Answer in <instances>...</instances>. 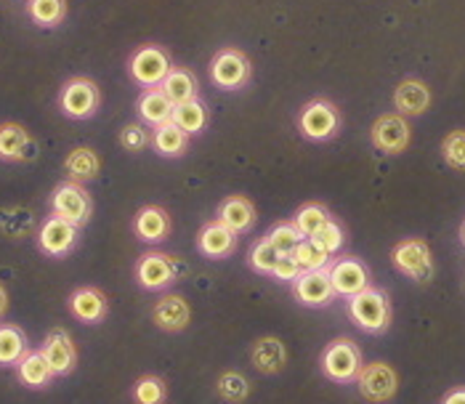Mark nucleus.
Here are the masks:
<instances>
[{
  "instance_id": "393cba45",
  "label": "nucleus",
  "mask_w": 465,
  "mask_h": 404,
  "mask_svg": "<svg viewBox=\"0 0 465 404\" xmlns=\"http://www.w3.org/2000/svg\"><path fill=\"white\" fill-rule=\"evenodd\" d=\"M160 91L168 96V102L173 107H179L183 102L200 99V80L189 67H171V73L165 74V80L160 83Z\"/></svg>"
},
{
  "instance_id": "473e14b6",
  "label": "nucleus",
  "mask_w": 465,
  "mask_h": 404,
  "mask_svg": "<svg viewBox=\"0 0 465 404\" xmlns=\"http://www.w3.org/2000/svg\"><path fill=\"white\" fill-rule=\"evenodd\" d=\"M131 399H134V404H165V399H168V383L160 375H152V372L142 375L134 383Z\"/></svg>"
},
{
  "instance_id": "4c0bfd02",
  "label": "nucleus",
  "mask_w": 465,
  "mask_h": 404,
  "mask_svg": "<svg viewBox=\"0 0 465 404\" xmlns=\"http://www.w3.org/2000/svg\"><path fill=\"white\" fill-rule=\"evenodd\" d=\"M441 157L452 171H465V131H452L444 136Z\"/></svg>"
},
{
  "instance_id": "2f4dec72",
  "label": "nucleus",
  "mask_w": 465,
  "mask_h": 404,
  "mask_svg": "<svg viewBox=\"0 0 465 404\" xmlns=\"http://www.w3.org/2000/svg\"><path fill=\"white\" fill-rule=\"evenodd\" d=\"M27 16L37 27L54 30L67 19V0H27Z\"/></svg>"
},
{
  "instance_id": "37998d69",
  "label": "nucleus",
  "mask_w": 465,
  "mask_h": 404,
  "mask_svg": "<svg viewBox=\"0 0 465 404\" xmlns=\"http://www.w3.org/2000/svg\"><path fill=\"white\" fill-rule=\"evenodd\" d=\"M5 311H8V291L0 285V320L5 317Z\"/></svg>"
},
{
  "instance_id": "c03bdc74",
  "label": "nucleus",
  "mask_w": 465,
  "mask_h": 404,
  "mask_svg": "<svg viewBox=\"0 0 465 404\" xmlns=\"http://www.w3.org/2000/svg\"><path fill=\"white\" fill-rule=\"evenodd\" d=\"M460 240H463V245H465V221H463V226H460Z\"/></svg>"
},
{
  "instance_id": "5701e85b",
  "label": "nucleus",
  "mask_w": 465,
  "mask_h": 404,
  "mask_svg": "<svg viewBox=\"0 0 465 404\" xmlns=\"http://www.w3.org/2000/svg\"><path fill=\"white\" fill-rule=\"evenodd\" d=\"M35 144L25 125L19 123H3L0 125V160L3 163H25L33 157Z\"/></svg>"
},
{
  "instance_id": "9d476101",
  "label": "nucleus",
  "mask_w": 465,
  "mask_h": 404,
  "mask_svg": "<svg viewBox=\"0 0 465 404\" xmlns=\"http://www.w3.org/2000/svg\"><path fill=\"white\" fill-rule=\"evenodd\" d=\"M357 389L361 399L370 404H386L391 402L399 391V375L389 362H370L361 365L357 375Z\"/></svg>"
},
{
  "instance_id": "72a5a7b5",
  "label": "nucleus",
  "mask_w": 465,
  "mask_h": 404,
  "mask_svg": "<svg viewBox=\"0 0 465 404\" xmlns=\"http://www.w3.org/2000/svg\"><path fill=\"white\" fill-rule=\"evenodd\" d=\"M330 219H332V216H330V211L324 208L322 202H306V205H301V208L295 211L292 223H295V229H298L303 237H314Z\"/></svg>"
},
{
  "instance_id": "f8f14e48",
  "label": "nucleus",
  "mask_w": 465,
  "mask_h": 404,
  "mask_svg": "<svg viewBox=\"0 0 465 404\" xmlns=\"http://www.w3.org/2000/svg\"><path fill=\"white\" fill-rule=\"evenodd\" d=\"M410 139H412V131H410V123L407 117H401L399 112H386L381 114L372 128H370V142L372 147L383 154H401L404 149L410 147Z\"/></svg>"
},
{
  "instance_id": "412c9836",
  "label": "nucleus",
  "mask_w": 465,
  "mask_h": 404,
  "mask_svg": "<svg viewBox=\"0 0 465 404\" xmlns=\"http://www.w3.org/2000/svg\"><path fill=\"white\" fill-rule=\"evenodd\" d=\"M251 365L263 375H280L287 368L285 343L274 335H263V338L252 340Z\"/></svg>"
},
{
  "instance_id": "20e7f679",
  "label": "nucleus",
  "mask_w": 465,
  "mask_h": 404,
  "mask_svg": "<svg viewBox=\"0 0 465 404\" xmlns=\"http://www.w3.org/2000/svg\"><path fill=\"white\" fill-rule=\"evenodd\" d=\"M171 67H173L171 54L154 43L139 45L128 59V74L139 88H157L165 80V74L171 73Z\"/></svg>"
},
{
  "instance_id": "dca6fc26",
  "label": "nucleus",
  "mask_w": 465,
  "mask_h": 404,
  "mask_svg": "<svg viewBox=\"0 0 465 404\" xmlns=\"http://www.w3.org/2000/svg\"><path fill=\"white\" fill-rule=\"evenodd\" d=\"M237 245H240V237L232 229H226L218 219L205 221L203 229L197 232V251H200V256L211 258V261L234 256Z\"/></svg>"
},
{
  "instance_id": "1a4fd4ad",
  "label": "nucleus",
  "mask_w": 465,
  "mask_h": 404,
  "mask_svg": "<svg viewBox=\"0 0 465 404\" xmlns=\"http://www.w3.org/2000/svg\"><path fill=\"white\" fill-rule=\"evenodd\" d=\"M136 282L146 293H165L179 280V263L163 251H146L136 261Z\"/></svg>"
},
{
  "instance_id": "a19ab883",
  "label": "nucleus",
  "mask_w": 465,
  "mask_h": 404,
  "mask_svg": "<svg viewBox=\"0 0 465 404\" xmlns=\"http://www.w3.org/2000/svg\"><path fill=\"white\" fill-rule=\"evenodd\" d=\"M301 274H303V269H301L298 258L292 256V253L277 258V263H274V269H272V277H274L277 282H290V285H292Z\"/></svg>"
},
{
  "instance_id": "f704fd0d",
  "label": "nucleus",
  "mask_w": 465,
  "mask_h": 404,
  "mask_svg": "<svg viewBox=\"0 0 465 404\" xmlns=\"http://www.w3.org/2000/svg\"><path fill=\"white\" fill-rule=\"evenodd\" d=\"M292 256L298 258V263H301V269H303V271L327 269V266H330V261H332V256L324 251L322 245H320L314 237H303V240L298 242V248L292 251Z\"/></svg>"
},
{
  "instance_id": "6e6552de",
  "label": "nucleus",
  "mask_w": 465,
  "mask_h": 404,
  "mask_svg": "<svg viewBox=\"0 0 465 404\" xmlns=\"http://www.w3.org/2000/svg\"><path fill=\"white\" fill-rule=\"evenodd\" d=\"M251 59L234 48V45H226L215 54L211 59V67H208V74H211V83L221 91H240L248 85L251 80Z\"/></svg>"
},
{
  "instance_id": "c756f323",
  "label": "nucleus",
  "mask_w": 465,
  "mask_h": 404,
  "mask_svg": "<svg viewBox=\"0 0 465 404\" xmlns=\"http://www.w3.org/2000/svg\"><path fill=\"white\" fill-rule=\"evenodd\" d=\"M171 120L179 125L181 131L192 139V136H200L208 125V107L203 99H192V102H183L179 107H173Z\"/></svg>"
},
{
  "instance_id": "6ab92c4d",
  "label": "nucleus",
  "mask_w": 465,
  "mask_h": 404,
  "mask_svg": "<svg viewBox=\"0 0 465 404\" xmlns=\"http://www.w3.org/2000/svg\"><path fill=\"white\" fill-rule=\"evenodd\" d=\"M215 219L221 221L226 229H232L237 237L248 234L252 226H255V205H252L251 197L245 194H229L226 200L218 202V211H215Z\"/></svg>"
},
{
  "instance_id": "9b49d317",
  "label": "nucleus",
  "mask_w": 465,
  "mask_h": 404,
  "mask_svg": "<svg viewBox=\"0 0 465 404\" xmlns=\"http://www.w3.org/2000/svg\"><path fill=\"white\" fill-rule=\"evenodd\" d=\"M80 229L62 216H48L37 229V248L48 258H67L77 248Z\"/></svg>"
},
{
  "instance_id": "4be33fe9",
  "label": "nucleus",
  "mask_w": 465,
  "mask_h": 404,
  "mask_svg": "<svg viewBox=\"0 0 465 404\" xmlns=\"http://www.w3.org/2000/svg\"><path fill=\"white\" fill-rule=\"evenodd\" d=\"M394 107L401 117H420L430 107V91L423 80L407 77L396 85Z\"/></svg>"
},
{
  "instance_id": "423d86ee",
  "label": "nucleus",
  "mask_w": 465,
  "mask_h": 404,
  "mask_svg": "<svg viewBox=\"0 0 465 404\" xmlns=\"http://www.w3.org/2000/svg\"><path fill=\"white\" fill-rule=\"evenodd\" d=\"M391 261H394L396 271L426 285L433 280L436 266H433V253H430L429 242L420 237H407L401 242H396L391 251Z\"/></svg>"
},
{
  "instance_id": "b1692460",
  "label": "nucleus",
  "mask_w": 465,
  "mask_h": 404,
  "mask_svg": "<svg viewBox=\"0 0 465 404\" xmlns=\"http://www.w3.org/2000/svg\"><path fill=\"white\" fill-rule=\"evenodd\" d=\"M14 370H16V380L27 389H35V391L48 389L56 378L40 349H27V354L14 365Z\"/></svg>"
},
{
  "instance_id": "7c9ffc66",
  "label": "nucleus",
  "mask_w": 465,
  "mask_h": 404,
  "mask_svg": "<svg viewBox=\"0 0 465 404\" xmlns=\"http://www.w3.org/2000/svg\"><path fill=\"white\" fill-rule=\"evenodd\" d=\"M251 391V380L240 370H223L215 380V394L226 404H245Z\"/></svg>"
},
{
  "instance_id": "7ed1b4c3",
  "label": "nucleus",
  "mask_w": 465,
  "mask_h": 404,
  "mask_svg": "<svg viewBox=\"0 0 465 404\" xmlns=\"http://www.w3.org/2000/svg\"><path fill=\"white\" fill-rule=\"evenodd\" d=\"M102 107V91L91 77H70L59 91V110L70 120H91Z\"/></svg>"
},
{
  "instance_id": "e433bc0d",
  "label": "nucleus",
  "mask_w": 465,
  "mask_h": 404,
  "mask_svg": "<svg viewBox=\"0 0 465 404\" xmlns=\"http://www.w3.org/2000/svg\"><path fill=\"white\" fill-rule=\"evenodd\" d=\"M277 258H280V253L272 248V242H269L266 237H261V240H255V242H252L248 263H251V269L255 271V274H266V277H272V269H274Z\"/></svg>"
},
{
  "instance_id": "a211bd4d",
  "label": "nucleus",
  "mask_w": 465,
  "mask_h": 404,
  "mask_svg": "<svg viewBox=\"0 0 465 404\" xmlns=\"http://www.w3.org/2000/svg\"><path fill=\"white\" fill-rule=\"evenodd\" d=\"M70 314L83 325H102L109 314V301L104 291L83 285L70 295Z\"/></svg>"
},
{
  "instance_id": "f03ea898",
  "label": "nucleus",
  "mask_w": 465,
  "mask_h": 404,
  "mask_svg": "<svg viewBox=\"0 0 465 404\" xmlns=\"http://www.w3.org/2000/svg\"><path fill=\"white\" fill-rule=\"evenodd\" d=\"M361 349L351 338H335L324 346L322 357H320V368L322 375L332 383H354L361 370Z\"/></svg>"
},
{
  "instance_id": "79ce46f5",
  "label": "nucleus",
  "mask_w": 465,
  "mask_h": 404,
  "mask_svg": "<svg viewBox=\"0 0 465 404\" xmlns=\"http://www.w3.org/2000/svg\"><path fill=\"white\" fill-rule=\"evenodd\" d=\"M441 404H465V386H455L444 394Z\"/></svg>"
},
{
  "instance_id": "a878e982",
  "label": "nucleus",
  "mask_w": 465,
  "mask_h": 404,
  "mask_svg": "<svg viewBox=\"0 0 465 404\" xmlns=\"http://www.w3.org/2000/svg\"><path fill=\"white\" fill-rule=\"evenodd\" d=\"M136 114H139V123L149 125V128H157V125H163V123L171 120L173 104L160 91V85L157 88H143L139 102H136Z\"/></svg>"
},
{
  "instance_id": "2eb2a0df",
  "label": "nucleus",
  "mask_w": 465,
  "mask_h": 404,
  "mask_svg": "<svg viewBox=\"0 0 465 404\" xmlns=\"http://www.w3.org/2000/svg\"><path fill=\"white\" fill-rule=\"evenodd\" d=\"M292 298L301 306H309V309H324V306H330L332 298H335V291H332V282H330L327 269L303 271L292 282Z\"/></svg>"
},
{
  "instance_id": "58836bf2",
  "label": "nucleus",
  "mask_w": 465,
  "mask_h": 404,
  "mask_svg": "<svg viewBox=\"0 0 465 404\" xmlns=\"http://www.w3.org/2000/svg\"><path fill=\"white\" fill-rule=\"evenodd\" d=\"M152 144V128L143 125V123H128L123 131H120V147L131 154L142 152Z\"/></svg>"
},
{
  "instance_id": "f257e3e1",
  "label": "nucleus",
  "mask_w": 465,
  "mask_h": 404,
  "mask_svg": "<svg viewBox=\"0 0 465 404\" xmlns=\"http://www.w3.org/2000/svg\"><path fill=\"white\" fill-rule=\"evenodd\" d=\"M346 311L351 317V322L357 325L361 332L370 335H381L391 328L394 320V309H391V298L386 291L370 285L364 291H359L357 295L346 298Z\"/></svg>"
},
{
  "instance_id": "39448f33",
  "label": "nucleus",
  "mask_w": 465,
  "mask_h": 404,
  "mask_svg": "<svg viewBox=\"0 0 465 404\" xmlns=\"http://www.w3.org/2000/svg\"><path fill=\"white\" fill-rule=\"evenodd\" d=\"M298 131L309 142H330L341 131V112L327 99H312L298 112Z\"/></svg>"
},
{
  "instance_id": "c85d7f7f",
  "label": "nucleus",
  "mask_w": 465,
  "mask_h": 404,
  "mask_svg": "<svg viewBox=\"0 0 465 404\" xmlns=\"http://www.w3.org/2000/svg\"><path fill=\"white\" fill-rule=\"evenodd\" d=\"M30 349V340L19 325L0 322V368H14Z\"/></svg>"
},
{
  "instance_id": "ddd939ff",
  "label": "nucleus",
  "mask_w": 465,
  "mask_h": 404,
  "mask_svg": "<svg viewBox=\"0 0 465 404\" xmlns=\"http://www.w3.org/2000/svg\"><path fill=\"white\" fill-rule=\"evenodd\" d=\"M327 274H330V282H332V291L341 298H351L359 291L370 288V269L354 256L332 258L330 266H327Z\"/></svg>"
},
{
  "instance_id": "f3484780",
  "label": "nucleus",
  "mask_w": 465,
  "mask_h": 404,
  "mask_svg": "<svg viewBox=\"0 0 465 404\" xmlns=\"http://www.w3.org/2000/svg\"><path fill=\"white\" fill-rule=\"evenodd\" d=\"M152 322L163 332H181L192 322V309L179 293H163L152 306Z\"/></svg>"
},
{
  "instance_id": "aec40b11",
  "label": "nucleus",
  "mask_w": 465,
  "mask_h": 404,
  "mask_svg": "<svg viewBox=\"0 0 465 404\" xmlns=\"http://www.w3.org/2000/svg\"><path fill=\"white\" fill-rule=\"evenodd\" d=\"M173 232V223L165 208L160 205H143L142 211L136 213L134 219V234L146 242V245H157V242H165Z\"/></svg>"
},
{
  "instance_id": "4468645a",
  "label": "nucleus",
  "mask_w": 465,
  "mask_h": 404,
  "mask_svg": "<svg viewBox=\"0 0 465 404\" xmlns=\"http://www.w3.org/2000/svg\"><path fill=\"white\" fill-rule=\"evenodd\" d=\"M45 362L51 365L56 378H64L77 368V346L72 340V335L64 328H54L43 338V346H40Z\"/></svg>"
},
{
  "instance_id": "bb28decb",
  "label": "nucleus",
  "mask_w": 465,
  "mask_h": 404,
  "mask_svg": "<svg viewBox=\"0 0 465 404\" xmlns=\"http://www.w3.org/2000/svg\"><path fill=\"white\" fill-rule=\"evenodd\" d=\"M64 173H67L70 182L88 184V182L99 179V173H102V157L91 147H74L64 157Z\"/></svg>"
},
{
  "instance_id": "cd10ccee",
  "label": "nucleus",
  "mask_w": 465,
  "mask_h": 404,
  "mask_svg": "<svg viewBox=\"0 0 465 404\" xmlns=\"http://www.w3.org/2000/svg\"><path fill=\"white\" fill-rule=\"evenodd\" d=\"M149 147L165 160H176V157H183L189 152V136L181 131L173 120H168V123L152 128V144Z\"/></svg>"
},
{
  "instance_id": "ea45409f",
  "label": "nucleus",
  "mask_w": 465,
  "mask_h": 404,
  "mask_svg": "<svg viewBox=\"0 0 465 404\" xmlns=\"http://www.w3.org/2000/svg\"><path fill=\"white\" fill-rule=\"evenodd\" d=\"M314 240L322 245L330 256H338V253H341V248L346 245V232H343V226H341L338 221L330 219L327 223H324L322 229L314 234Z\"/></svg>"
},
{
  "instance_id": "0eeeda50",
  "label": "nucleus",
  "mask_w": 465,
  "mask_h": 404,
  "mask_svg": "<svg viewBox=\"0 0 465 404\" xmlns=\"http://www.w3.org/2000/svg\"><path fill=\"white\" fill-rule=\"evenodd\" d=\"M51 213L54 216H62L64 221L74 223L77 229H83L91 216H94V197L91 192L85 189V184H77V182H62L51 192Z\"/></svg>"
},
{
  "instance_id": "c9c22d12",
  "label": "nucleus",
  "mask_w": 465,
  "mask_h": 404,
  "mask_svg": "<svg viewBox=\"0 0 465 404\" xmlns=\"http://www.w3.org/2000/svg\"><path fill=\"white\" fill-rule=\"evenodd\" d=\"M266 240L272 242V248H274L280 256H287V253H292V251L298 248V242L303 240V234L295 229L292 221H277V223L269 229Z\"/></svg>"
}]
</instances>
